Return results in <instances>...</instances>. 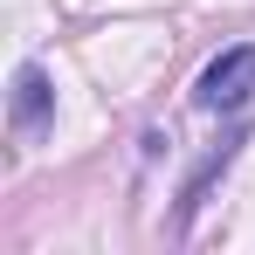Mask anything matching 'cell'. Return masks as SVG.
I'll use <instances>...</instances> for the list:
<instances>
[{
	"label": "cell",
	"mask_w": 255,
	"mask_h": 255,
	"mask_svg": "<svg viewBox=\"0 0 255 255\" xmlns=\"http://www.w3.org/2000/svg\"><path fill=\"white\" fill-rule=\"evenodd\" d=\"M249 97H255V42L214 55L207 69H200V83H193V104L200 111H242Z\"/></svg>",
	"instance_id": "obj_1"
},
{
	"label": "cell",
	"mask_w": 255,
	"mask_h": 255,
	"mask_svg": "<svg viewBox=\"0 0 255 255\" xmlns=\"http://www.w3.org/2000/svg\"><path fill=\"white\" fill-rule=\"evenodd\" d=\"M14 125L21 131H42L48 125V76L42 69H21V76H14Z\"/></svg>",
	"instance_id": "obj_2"
}]
</instances>
